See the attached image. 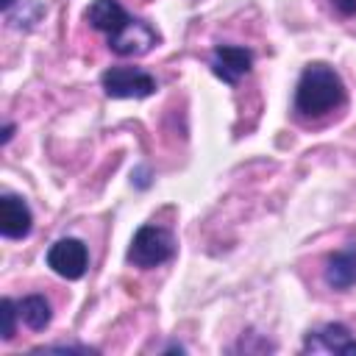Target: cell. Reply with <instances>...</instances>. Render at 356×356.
I'll return each mask as SVG.
<instances>
[{
	"label": "cell",
	"mask_w": 356,
	"mask_h": 356,
	"mask_svg": "<svg viewBox=\"0 0 356 356\" xmlns=\"http://www.w3.org/2000/svg\"><path fill=\"white\" fill-rule=\"evenodd\" d=\"M83 17L92 28L106 33L108 47L117 56H145L159 44L156 28L131 17L117 0H92Z\"/></svg>",
	"instance_id": "1"
},
{
	"label": "cell",
	"mask_w": 356,
	"mask_h": 356,
	"mask_svg": "<svg viewBox=\"0 0 356 356\" xmlns=\"http://www.w3.org/2000/svg\"><path fill=\"white\" fill-rule=\"evenodd\" d=\"M345 103V83L328 64H309L295 86V114L303 120L325 117Z\"/></svg>",
	"instance_id": "2"
},
{
	"label": "cell",
	"mask_w": 356,
	"mask_h": 356,
	"mask_svg": "<svg viewBox=\"0 0 356 356\" xmlns=\"http://www.w3.org/2000/svg\"><path fill=\"white\" fill-rule=\"evenodd\" d=\"M172 256H175V239L167 228H159V225H142L134 234L131 248H128V261L142 270L159 267L170 261Z\"/></svg>",
	"instance_id": "3"
},
{
	"label": "cell",
	"mask_w": 356,
	"mask_h": 356,
	"mask_svg": "<svg viewBox=\"0 0 356 356\" xmlns=\"http://www.w3.org/2000/svg\"><path fill=\"white\" fill-rule=\"evenodd\" d=\"M100 83L108 97H150L156 92V78L139 67H111Z\"/></svg>",
	"instance_id": "4"
},
{
	"label": "cell",
	"mask_w": 356,
	"mask_h": 356,
	"mask_svg": "<svg viewBox=\"0 0 356 356\" xmlns=\"http://www.w3.org/2000/svg\"><path fill=\"white\" fill-rule=\"evenodd\" d=\"M47 267L56 275H61L67 281H75L89 267V250H86V245L81 239L64 236V239H58V242L50 245V250H47Z\"/></svg>",
	"instance_id": "5"
},
{
	"label": "cell",
	"mask_w": 356,
	"mask_h": 356,
	"mask_svg": "<svg viewBox=\"0 0 356 356\" xmlns=\"http://www.w3.org/2000/svg\"><path fill=\"white\" fill-rule=\"evenodd\" d=\"M306 353H345L356 356V337L342 325V323H328L317 331H309L303 342Z\"/></svg>",
	"instance_id": "6"
},
{
	"label": "cell",
	"mask_w": 356,
	"mask_h": 356,
	"mask_svg": "<svg viewBox=\"0 0 356 356\" xmlns=\"http://www.w3.org/2000/svg\"><path fill=\"white\" fill-rule=\"evenodd\" d=\"M253 53L242 44H217L211 53V72L225 83H236L242 75L250 72Z\"/></svg>",
	"instance_id": "7"
},
{
	"label": "cell",
	"mask_w": 356,
	"mask_h": 356,
	"mask_svg": "<svg viewBox=\"0 0 356 356\" xmlns=\"http://www.w3.org/2000/svg\"><path fill=\"white\" fill-rule=\"evenodd\" d=\"M33 214L28 203L17 195H3L0 197V231L6 239H22L31 234Z\"/></svg>",
	"instance_id": "8"
},
{
	"label": "cell",
	"mask_w": 356,
	"mask_h": 356,
	"mask_svg": "<svg viewBox=\"0 0 356 356\" xmlns=\"http://www.w3.org/2000/svg\"><path fill=\"white\" fill-rule=\"evenodd\" d=\"M325 284L331 289H350L356 284V242L331 253L325 261Z\"/></svg>",
	"instance_id": "9"
},
{
	"label": "cell",
	"mask_w": 356,
	"mask_h": 356,
	"mask_svg": "<svg viewBox=\"0 0 356 356\" xmlns=\"http://www.w3.org/2000/svg\"><path fill=\"white\" fill-rule=\"evenodd\" d=\"M17 309H19L22 323L28 328H33V331H42L50 323V317H53L50 303H47L44 295H25L22 300H17Z\"/></svg>",
	"instance_id": "10"
},
{
	"label": "cell",
	"mask_w": 356,
	"mask_h": 356,
	"mask_svg": "<svg viewBox=\"0 0 356 356\" xmlns=\"http://www.w3.org/2000/svg\"><path fill=\"white\" fill-rule=\"evenodd\" d=\"M0 314H3V339L8 342V339L14 337V323H17L19 309H17V303H14L11 298H3V300H0Z\"/></svg>",
	"instance_id": "11"
},
{
	"label": "cell",
	"mask_w": 356,
	"mask_h": 356,
	"mask_svg": "<svg viewBox=\"0 0 356 356\" xmlns=\"http://www.w3.org/2000/svg\"><path fill=\"white\" fill-rule=\"evenodd\" d=\"M50 353V350H67V353H92V348H86V345H47V348H36V353Z\"/></svg>",
	"instance_id": "12"
},
{
	"label": "cell",
	"mask_w": 356,
	"mask_h": 356,
	"mask_svg": "<svg viewBox=\"0 0 356 356\" xmlns=\"http://www.w3.org/2000/svg\"><path fill=\"white\" fill-rule=\"evenodd\" d=\"M334 8L342 14V17H353L356 14V0H331Z\"/></svg>",
	"instance_id": "13"
},
{
	"label": "cell",
	"mask_w": 356,
	"mask_h": 356,
	"mask_svg": "<svg viewBox=\"0 0 356 356\" xmlns=\"http://www.w3.org/2000/svg\"><path fill=\"white\" fill-rule=\"evenodd\" d=\"M11 134H14V125H6V128H3V145L11 139Z\"/></svg>",
	"instance_id": "14"
}]
</instances>
